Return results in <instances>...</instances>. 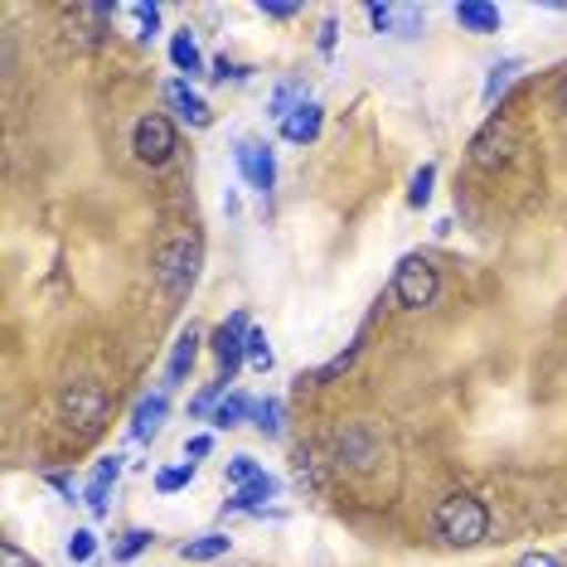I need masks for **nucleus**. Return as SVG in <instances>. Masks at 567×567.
<instances>
[{
    "mask_svg": "<svg viewBox=\"0 0 567 567\" xmlns=\"http://www.w3.org/2000/svg\"><path fill=\"white\" fill-rule=\"evenodd\" d=\"M228 548H234L228 534H199V538H189V544H179V558L185 563H214V558H224Z\"/></svg>",
    "mask_w": 567,
    "mask_h": 567,
    "instance_id": "obj_17",
    "label": "nucleus"
},
{
    "mask_svg": "<svg viewBox=\"0 0 567 567\" xmlns=\"http://www.w3.org/2000/svg\"><path fill=\"white\" fill-rule=\"evenodd\" d=\"M432 185H436V165H422V171L412 175V185H408V204H412V209H427V204H432Z\"/></svg>",
    "mask_w": 567,
    "mask_h": 567,
    "instance_id": "obj_23",
    "label": "nucleus"
},
{
    "mask_svg": "<svg viewBox=\"0 0 567 567\" xmlns=\"http://www.w3.org/2000/svg\"><path fill=\"white\" fill-rule=\"evenodd\" d=\"M514 156V126L509 122H485V132L471 141V161L481 171H499Z\"/></svg>",
    "mask_w": 567,
    "mask_h": 567,
    "instance_id": "obj_7",
    "label": "nucleus"
},
{
    "mask_svg": "<svg viewBox=\"0 0 567 567\" xmlns=\"http://www.w3.org/2000/svg\"><path fill=\"white\" fill-rule=\"evenodd\" d=\"M558 107H563V112H567V79H563V83H558Z\"/></svg>",
    "mask_w": 567,
    "mask_h": 567,
    "instance_id": "obj_36",
    "label": "nucleus"
},
{
    "mask_svg": "<svg viewBox=\"0 0 567 567\" xmlns=\"http://www.w3.org/2000/svg\"><path fill=\"white\" fill-rule=\"evenodd\" d=\"M277 489H281V481H277V475H267V471H262L257 481L238 485V489H234V499H228L224 509H234V514H257V509L267 505V499H277Z\"/></svg>",
    "mask_w": 567,
    "mask_h": 567,
    "instance_id": "obj_13",
    "label": "nucleus"
},
{
    "mask_svg": "<svg viewBox=\"0 0 567 567\" xmlns=\"http://www.w3.org/2000/svg\"><path fill=\"white\" fill-rule=\"evenodd\" d=\"M44 481H49V485H54V489H59V495H63V499H79V485H73V481H69V475H59V471H54V475H44Z\"/></svg>",
    "mask_w": 567,
    "mask_h": 567,
    "instance_id": "obj_32",
    "label": "nucleus"
},
{
    "mask_svg": "<svg viewBox=\"0 0 567 567\" xmlns=\"http://www.w3.org/2000/svg\"><path fill=\"white\" fill-rule=\"evenodd\" d=\"M0 567H40V563H34L24 548H16V544H0Z\"/></svg>",
    "mask_w": 567,
    "mask_h": 567,
    "instance_id": "obj_30",
    "label": "nucleus"
},
{
    "mask_svg": "<svg viewBox=\"0 0 567 567\" xmlns=\"http://www.w3.org/2000/svg\"><path fill=\"white\" fill-rule=\"evenodd\" d=\"M63 417L79 422V427H97L107 417V393L97 383H69L63 389Z\"/></svg>",
    "mask_w": 567,
    "mask_h": 567,
    "instance_id": "obj_8",
    "label": "nucleus"
},
{
    "mask_svg": "<svg viewBox=\"0 0 567 567\" xmlns=\"http://www.w3.org/2000/svg\"><path fill=\"white\" fill-rule=\"evenodd\" d=\"M117 475H122V456H102L97 461L93 481H87V495H83V505L93 509V519L107 514V495H112V485H117Z\"/></svg>",
    "mask_w": 567,
    "mask_h": 567,
    "instance_id": "obj_11",
    "label": "nucleus"
},
{
    "mask_svg": "<svg viewBox=\"0 0 567 567\" xmlns=\"http://www.w3.org/2000/svg\"><path fill=\"white\" fill-rule=\"evenodd\" d=\"M171 63L185 73V79L204 73V54H199V44H195V34H189V30H179L175 40H171Z\"/></svg>",
    "mask_w": 567,
    "mask_h": 567,
    "instance_id": "obj_18",
    "label": "nucleus"
},
{
    "mask_svg": "<svg viewBox=\"0 0 567 567\" xmlns=\"http://www.w3.org/2000/svg\"><path fill=\"white\" fill-rule=\"evenodd\" d=\"M234 161H238L243 179H248L257 195H272V185H277V156H272V146H267V141L243 136L238 146H234Z\"/></svg>",
    "mask_w": 567,
    "mask_h": 567,
    "instance_id": "obj_5",
    "label": "nucleus"
},
{
    "mask_svg": "<svg viewBox=\"0 0 567 567\" xmlns=\"http://www.w3.org/2000/svg\"><path fill=\"white\" fill-rule=\"evenodd\" d=\"M165 102H171V112H175L179 122H189V126H214V107H209V102H204L185 79H179V83H165Z\"/></svg>",
    "mask_w": 567,
    "mask_h": 567,
    "instance_id": "obj_9",
    "label": "nucleus"
},
{
    "mask_svg": "<svg viewBox=\"0 0 567 567\" xmlns=\"http://www.w3.org/2000/svg\"><path fill=\"white\" fill-rule=\"evenodd\" d=\"M248 73H252V69H243V63H234V59H214V73H209V79H214V83H228V79L243 83Z\"/></svg>",
    "mask_w": 567,
    "mask_h": 567,
    "instance_id": "obj_29",
    "label": "nucleus"
},
{
    "mask_svg": "<svg viewBox=\"0 0 567 567\" xmlns=\"http://www.w3.org/2000/svg\"><path fill=\"white\" fill-rule=\"evenodd\" d=\"M257 10H262L267 20H291V16H296V6H267V0H262V6H257Z\"/></svg>",
    "mask_w": 567,
    "mask_h": 567,
    "instance_id": "obj_35",
    "label": "nucleus"
},
{
    "mask_svg": "<svg viewBox=\"0 0 567 567\" xmlns=\"http://www.w3.org/2000/svg\"><path fill=\"white\" fill-rule=\"evenodd\" d=\"M195 272H199V243L195 238H175L156 252V277L171 301H185L189 287H195Z\"/></svg>",
    "mask_w": 567,
    "mask_h": 567,
    "instance_id": "obj_2",
    "label": "nucleus"
},
{
    "mask_svg": "<svg viewBox=\"0 0 567 567\" xmlns=\"http://www.w3.org/2000/svg\"><path fill=\"white\" fill-rule=\"evenodd\" d=\"M165 412H171V398H165V393L141 398L136 412H132V436H136V442H151V436L165 427Z\"/></svg>",
    "mask_w": 567,
    "mask_h": 567,
    "instance_id": "obj_14",
    "label": "nucleus"
},
{
    "mask_svg": "<svg viewBox=\"0 0 567 567\" xmlns=\"http://www.w3.org/2000/svg\"><path fill=\"white\" fill-rule=\"evenodd\" d=\"M214 451V436H189L185 442V461H204Z\"/></svg>",
    "mask_w": 567,
    "mask_h": 567,
    "instance_id": "obj_31",
    "label": "nucleus"
},
{
    "mask_svg": "<svg viewBox=\"0 0 567 567\" xmlns=\"http://www.w3.org/2000/svg\"><path fill=\"white\" fill-rule=\"evenodd\" d=\"M93 553H97V534H93V528H73V538H69V563H93Z\"/></svg>",
    "mask_w": 567,
    "mask_h": 567,
    "instance_id": "obj_26",
    "label": "nucleus"
},
{
    "mask_svg": "<svg viewBox=\"0 0 567 567\" xmlns=\"http://www.w3.org/2000/svg\"><path fill=\"white\" fill-rule=\"evenodd\" d=\"M195 359H199V330L189 326V330H179L175 350H171V359H165V389L185 383V379H189V369H195Z\"/></svg>",
    "mask_w": 567,
    "mask_h": 567,
    "instance_id": "obj_12",
    "label": "nucleus"
},
{
    "mask_svg": "<svg viewBox=\"0 0 567 567\" xmlns=\"http://www.w3.org/2000/svg\"><path fill=\"white\" fill-rule=\"evenodd\" d=\"M243 417H252V403H248L243 393H228L224 403L214 408V427H238Z\"/></svg>",
    "mask_w": 567,
    "mask_h": 567,
    "instance_id": "obj_21",
    "label": "nucleus"
},
{
    "mask_svg": "<svg viewBox=\"0 0 567 567\" xmlns=\"http://www.w3.org/2000/svg\"><path fill=\"white\" fill-rule=\"evenodd\" d=\"M151 544H156V534H151V528H126L122 544L112 548V558H117V563H132V558H141V553H146Z\"/></svg>",
    "mask_w": 567,
    "mask_h": 567,
    "instance_id": "obj_22",
    "label": "nucleus"
},
{
    "mask_svg": "<svg viewBox=\"0 0 567 567\" xmlns=\"http://www.w3.org/2000/svg\"><path fill=\"white\" fill-rule=\"evenodd\" d=\"M252 326H248V316H234L228 326H218L214 330V354H218V383H234L238 379V369H243V359H248V344H243V334H248Z\"/></svg>",
    "mask_w": 567,
    "mask_h": 567,
    "instance_id": "obj_6",
    "label": "nucleus"
},
{
    "mask_svg": "<svg viewBox=\"0 0 567 567\" xmlns=\"http://www.w3.org/2000/svg\"><path fill=\"white\" fill-rule=\"evenodd\" d=\"M132 151H136L141 165H165L179 151L175 122L165 117V112H151V117H141L136 132H132Z\"/></svg>",
    "mask_w": 567,
    "mask_h": 567,
    "instance_id": "obj_4",
    "label": "nucleus"
},
{
    "mask_svg": "<svg viewBox=\"0 0 567 567\" xmlns=\"http://www.w3.org/2000/svg\"><path fill=\"white\" fill-rule=\"evenodd\" d=\"M122 16L132 20V40L136 44H151L161 30V6H146V0H132V6H122Z\"/></svg>",
    "mask_w": 567,
    "mask_h": 567,
    "instance_id": "obj_16",
    "label": "nucleus"
},
{
    "mask_svg": "<svg viewBox=\"0 0 567 567\" xmlns=\"http://www.w3.org/2000/svg\"><path fill=\"white\" fill-rule=\"evenodd\" d=\"M334 34H340V24H334V20H326V24H320V54H334Z\"/></svg>",
    "mask_w": 567,
    "mask_h": 567,
    "instance_id": "obj_33",
    "label": "nucleus"
},
{
    "mask_svg": "<svg viewBox=\"0 0 567 567\" xmlns=\"http://www.w3.org/2000/svg\"><path fill=\"white\" fill-rule=\"evenodd\" d=\"M320 126H326V107L311 102V97H301V107L281 122V141H291V146H311V141L320 136Z\"/></svg>",
    "mask_w": 567,
    "mask_h": 567,
    "instance_id": "obj_10",
    "label": "nucleus"
},
{
    "mask_svg": "<svg viewBox=\"0 0 567 567\" xmlns=\"http://www.w3.org/2000/svg\"><path fill=\"white\" fill-rule=\"evenodd\" d=\"M519 567H563V563L553 558V553H524V558H519Z\"/></svg>",
    "mask_w": 567,
    "mask_h": 567,
    "instance_id": "obj_34",
    "label": "nucleus"
},
{
    "mask_svg": "<svg viewBox=\"0 0 567 567\" xmlns=\"http://www.w3.org/2000/svg\"><path fill=\"white\" fill-rule=\"evenodd\" d=\"M189 481H195V461H185V466L161 471V475H156V489H161V495H175V489H185Z\"/></svg>",
    "mask_w": 567,
    "mask_h": 567,
    "instance_id": "obj_25",
    "label": "nucleus"
},
{
    "mask_svg": "<svg viewBox=\"0 0 567 567\" xmlns=\"http://www.w3.org/2000/svg\"><path fill=\"white\" fill-rule=\"evenodd\" d=\"M519 69H524V59H499L495 69H489V79H485V93H481V102H485V107H495V102H499V93H505V87L514 83V73H519Z\"/></svg>",
    "mask_w": 567,
    "mask_h": 567,
    "instance_id": "obj_19",
    "label": "nucleus"
},
{
    "mask_svg": "<svg viewBox=\"0 0 567 567\" xmlns=\"http://www.w3.org/2000/svg\"><path fill=\"white\" fill-rule=\"evenodd\" d=\"M436 291H442V281H436V267L427 262V257H403L393 272V296L408 306V311H427V306L436 301Z\"/></svg>",
    "mask_w": 567,
    "mask_h": 567,
    "instance_id": "obj_3",
    "label": "nucleus"
},
{
    "mask_svg": "<svg viewBox=\"0 0 567 567\" xmlns=\"http://www.w3.org/2000/svg\"><path fill=\"white\" fill-rule=\"evenodd\" d=\"M262 475V466H257L252 456H234L228 461V485H248V481H257Z\"/></svg>",
    "mask_w": 567,
    "mask_h": 567,
    "instance_id": "obj_28",
    "label": "nucleus"
},
{
    "mask_svg": "<svg viewBox=\"0 0 567 567\" xmlns=\"http://www.w3.org/2000/svg\"><path fill=\"white\" fill-rule=\"evenodd\" d=\"M281 422H287V403H281V398H262V403H252V427L262 436H281Z\"/></svg>",
    "mask_w": 567,
    "mask_h": 567,
    "instance_id": "obj_20",
    "label": "nucleus"
},
{
    "mask_svg": "<svg viewBox=\"0 0 567 567\" xmlns=\"http://www.w3.org/2000/svg\"><path fill=\"white\" fill-rule=\"evenodd\" d=\"M296 97H301V87H296V83H287V87H277V93H272V117H277V122H287L291 112L301 107Z\"/></svg>",
    "mask_w": 567,
    "mask_h": 567,
    "instance_id": "obj_27",
    "label": "nucleus"
},
{
    "mask_svg": "<svg viewBox=\"0 0 567 567\" xmlns=\"http://www.w3.org/2000/svg\"><path fill=\"white\" fill-rule=\"evenodd\" d=\"M243 344H248V364L257 373L272 369V344H267V330H248V334H243Z\"/></svg>",
    "mask_w": 567,
    "mask_h": 567,
    "instance_id": "obj_24",
    "label": "nucleus"
},
{
    "mask_svg": "<svg viewBox=\"0 0 567 567\" xmlns=\"http://www.w3.org/2000/svg\"><path fill=\"white\" fill-rule=\"evenodd\" d=\"M456 24L466 34H499V10L485 0H466V6H456Z\"/></svg>",
    "mask_w": 567,
    "mask_h": 567,
    "instance_id": "obj_15",
    "label": "nucleus"
},
{
    "mask_svg": "<svg viewBox=\"0 0 567 567\" xmlns=\"http://www.w3.org/2000/svg\"><path fill=\"white\" fill-rule=\"evenodd\" d=\"M432 528L451 548H475V544H485V534H489V509L475 495H466V489H456V495H446L442 505L432 509Z\"/></svg>",
    "mask_w": 567,
    "mask_h": 567,
    "instance_id": "obj_1",
    "label": "nucleus"
}]
</instances>
